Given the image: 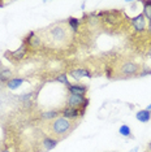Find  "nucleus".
<instances>
[{
  "instance_id": "nucleus-1",
  "label": "nucleus",
  "mask_w": 151,
  "mask_h": 152,
  "mask_svg": "<svg viewBox=\"0 0 151 152\" xmlns=\"http://www.w3.org/2000/svg\"><path fill=\"white\" fill-rule=\"evenodd\" d=\"M44 38H42V43L54 48H64L72 40V31L64 22H57L44 30Z\"/></svg>"
},
{
  "instance_id": "nucleus-2",
  "label": "nucleus",
  "mask_w": 151,
  "mask_h": 152,
  "mask_svg": "<svg viewBox=\"0 0 151 152\" xmlns=\"http://www.w3.org/2000/svg\"><path fill=\"white\" fill-rule=\"evenodd\" d=\"M74 127V122L72 120H68L63 116L56 117L55 120H52L48 125V130H50V137L55 138L57 140H61L64 137H67L68 134L73 130Z\"/></svg>"
},
{
  "instance_id": "nucleus-3",
  "label": "nucleus",
  "mask_w": 151,
  "mask_h": 152,
  "mask_svg": "<svg viewBox=\"0 0 151 152\" xmlns=\"http://www.w3.org/2000/svg\"><path fill=\"white\" fill-rule=\"evenodd\" d=\"M119 73L122 77H134V75H139L141 73V65L134 63L132 60H125L121 61L119 66Z\"/></svg>"
},
{
  "instance_id": "nucleus-4",
  "label": "nucleus",
  "mask_w": 151,
  "mask_h": 152,
  "mask_svg": "<svg viewBox=\"0 0 151 152\" xmlns=\"http://www.w3.org/2000/svg\"><path fill=\"white\" fill-rule=\"evenodd\" d=\"M85 112H86V109H84V108L78 109V108H73V107H65V108L60 110V115L68 120H76L78 117L84 116Z\"/></svg>"
},
{
  "instance_id": "nucleus-5",
  "label": "nucleus",
  "mask_w": 151,
  "mask_h": 152,
  "mask_svg": "<svg viewBox=\"0 0 151 152\" xmlns=\"http://www.w3.org/2000/svg\"><path fill=\"white\" fill-rule=\"evenodd\" d=\"M67 103H68V107H73V108L80 109L84 107V104H87L89 99H86V96L69 94V96H68V99H67Z\"/></svg>"
},
{
  "instance_id": "nucleus-6",
  "label": "nucleus",
  "mask_w": 151,
  "mask_h": 152,
  "mask_svg": "<svg viewBox=\"0 0 151 152\" xmlns=\"http://www.w3.org/2000/svg\"><path fill=\"white\" fill-rule=\"evenodd\" d=\"M23 43L27 46V48H38L40 44H42V38L39 37V34H38V33L30 31L25 37V39H23Z\"/></svg>"
},
{
  "instance_id": "nucleus-7",
  "label": "nucleus",
  "mask_w": 151,
  "mask_h": 152,
  "mask_svg": "<svg viewBox=\"0 0 151 152\" xmlns=\"http://www.w3.org/2000/svg\"><path fill=\"white\" fill-rule=\"evenodd\" d=\"M132 25H133V27H134V30L137 33H142L147 29V20L145 18V16L141 13V15L132 18Z\"/></svg>"
},
{
  "instance_id": "nucleus-8",
  "label": "nucleus",
  "mask_w": 151,
  "mask_h": 152,
  "mask_svg": "<svg viewBox=\"0 0 151 152\" xmlns=\"http://www.w3.org/2000/svg\"><path fill=\"white\" fill-rule=\"evenodd\" d=\"M27 52H29V48H27L26 44L22 42V44L17 48L16 51H12V52H11V57H12V60L20 61V60H23V58L26 57Z\"/></svg>"
},
{
  "instance_id": "nucleus-9",
  "label": "nucleus",
  "mask_w": 151,
  "mask_h": 152,
  "mask_svg": "<svg viewBox=\"0 0 151 152\" xmlns=\"http://www.w3.org/2000/svg\"><path fill=\"white\" fill-rule=\"evenodd\" d=\"M59 143V140L55 139L52 137H44V139L42 140L40 143V152H47V151H51L52 148H55Z\"/></svg>"
},
{
  "instance_id": "nucleus-10",
  "label": "nucleus",
  "mask_w": 151,
  "mask_h": 152,
  "mask_svg": "<svg viewBox=\"0 0 151 152\" xmlns=\"http://www.w3.org/2000/svg\"><path fill=\"white\" fill-rule=\"evenodd\" d=\"M69 75L72 78H74L76 81H80L82 78H91V73L87 70V69H84V68H77V69H73V70L69 72Z\"/></svg>"
},
{
  "instance_id": "nucleus-11",
  "label": "nucleus",
  "mask_w": 151,
  "mask_h": 152,
  "mask_svg": "<svg viewBox=\"0 0 151 152\" xmlns=\"http://www.w3.org/2000/svg\"><path fill=\"white\" fill-rule=\"evenodd\" d=\"M68 92H69V94H73V95L85 96L87 92V87L85 85H81V83H74V85H70L69 87H68Z\"/></svg>"
},
{
  "instance_id": "nucleus-12",
  "label": "nucleus",
  "mask_w": 151,
  "mask_h": 152,
  "mask_svg": "<svg viewBox=\"0 0 151 152\" xmlns=\"http://www.w3.org/2000/svg\"><path fill=\"white\" fill-rule=\"evenodd\" d=\"M12 78H13L12 70L8 66H5V65L0 61V81L7 83V82H8L9 79H12Z\"/></svg>"
},
{
  "instance_id": "nucleus-13",
  "label": "nucleus",
  "mask_w": 151,
  "mask_h": 152,
  "mask_svg": "<svg viewBox=\"0 0 151 152\" xmlns=\"http://www.w3.org/2000/svg\"><path fill=\"white\" fill-rule=\"evenodd\" d=\"M136 118L138 120L139 122L146 124L151 120V112H149V110H146V109H141L136 113Z\"/></svg>"
},
{
  "instance_id": "nucleus-14",
  "label": "nucleus",
  "mask_w": 151,
  "mask_h": 152,
  "mask_svg": "<svg viewBox=\"0 0 151 152\" xmlns=\"http://www.w3.org/2000/svg\"><path fill=\"white\" fill-rule=\"evenodd\" d=\"M23 78H20V77H13L12 79H9L8 82H7V87L9 90H17L23 83Z\"/></svg>"
},
{
  "instance_id": "nucleus-15",
  "label": "nucleus",
  "mask_w": 151,
  "mask_h": 152,
  "mask_svg": "<svg viewBox=\"0 0 151 152\" xmlns=\"http://www.w3.org/2000/svg\"><path fill=\"white\" fill-rule=\"evenodd\" d=\"M67 25L70 29V31L76 33V31H78V29H80V20L74 18V17H69L67 21Z\"/></svg>"
},
{
  "instance_id": "nucleus-16",
  "label": "nucleus",
  "mask_w": 151,
  "mask_h": 152,
  "mask_svg": "<svg viewBox=\"0 0 151 152\" xmlns=\"http://www.w3.org/2000/svg\"><path fill=\"white\" fill-rule=\"evenodd\" d=\"M59 115H60V112L59 110H56V109H52V110H47V112H43L42 115V118L43 120H55L56 117H59Z\"/></svg>"
},
{
  "instance_id": "nucleus-17",
  "label": "nucleus",
  "mask_w": 151,
  "mask_h": 152,
  "mask_svg": "<svg viewBox=\"0 0 151 152\" xmlns=\"http://www.w3.org/2000/svg\"><path fill=\"white\" fill-rule=\"evenodd\" d=\"M143 4V13L142 15L145 16L146 20L151 21V1H142Z\"/></svg>"
},
{
  "instance_id": "nucleus-18",
  "label": "nucleus",
  "mask_w": 151,
  "mask_h": 152,
  "mask_svg": "<svg viewBox=\"0 0 151 152\" xmlns=\"http://www.w3.org/2000/svg\"><path fill=\"white\" fill-rule=\"evenodd\" d=\"M119 134H121L122 137H132V130L128 125H121L119 129Z\"/></svg>"
},
{
  "instance_id": "nucleus-19",
  "label": "nucleus",
  "mask_w": 151,
  "mask_h": 152,
  "mask_svg": "<svg viewBox=\"0 0 151 152\" xmlns=\"http://www.w3.org/2000/svg\"><path fill=\"white\" fill-rule=\"evenodd\" d=\"M56 81L60 82V83H63V85H65L67 87H69V86H70L69 81H68V75L65 74V73H61L60 75H57V77H56Z\"/></svg>"
},
{
  "instance_id": "nucleus-20",
  "label": "nucleus",
  "mask_w": 151,
  "mask_h": 152,
  "mask_svg": "<svg viewBox=\"0 0 151 152\" xmlns=\"http://www.w3.org/2000/svg\"><path fill=\"white\" fill-rule=\"evenodd\" d=\"M32 92H29V94H26V95H22V96H20V99L22 100V102H25V103H27V100H29L30 98H32Z\"/></svg>"
},
{
  "instance_id": "nucleus-21",
  "label": "nucleus",
  "mask_w": 151,
  "mask_h": 152,
  "mask_svg": "<svg viewBox=\"0 0 151 152\" xmlns=\"http://www.w3.org/2000/svg\"><path fill=\"white\" fill-rule=\"evenodd\" d=\"M147 74H151V69H146V70H141L139 77H145Z\"/></svg>"
},
{
  "instance_id": "nucleus-22",
  "label": "nucleus",
  "mask_w": 151,
  "mask_h": 152,
  "mask_svg": "<svg viewBox=\"0 0 151 152\" xmlns=\"http://www.w3.org/2000/svg\"><path fill=\"white\" fill-rule=\"evenodd\" d=\"M147 31H149V34L151 35V21H149V26H147Z\"/></svg>"
},
{
  "instance_id": "nucleus-23",
  "label": "nucleus",
  "mask_w": 151,
  "mask_h": 152,
  "mask_svg": "<svg viewBox=\"0 0 151 152\" xmlns=\"http://www.w3.org/2000/svg\"><path fill=\"white\" fill-rule=\"evenodd\" d=\"M146 152H151V142H149V144H147V151Z\"/></svg>"
},
{
  "instance_id": "nucleus-24",
  "label": "nucleus",
  "mask_w": 151,
  "mask_h": 152,
  "mask_svg": "<svg viewBox=\"0 0 151 152\" xmlns=\"http://www.w3.org/2000/svg\"><path fill=\"white\" fill-rule=\"evenodd\" d=\"M0 152H11V150H9L8 147H5V148H3V150L0 151Z\"/></svg>"
},
{
  "instance_id": "nucleus-25",
  "label": "nucleus",
  "mask_w": 151,
  "mask_h": 152,
  "mask_svg": "<svg viewBox=\"0 0 151 152\" xmlns=\"http://www.w3.org/2000/svg\"><path fill=\"white\" fill-rule=\"evenodd\" d=\"M130 152H138V147H134V148H133V150L130 151Z\"/></svg>"
},
{
  "instance_id": "nucleus-26",
  "label": "nucleus",
  "mask_w": 151,
  "mask_h": 152,
  "mask_svg": "<svg viewBox=\"0 0 151 152\" xmlns=\"http://www.w3.org/2000/svg\"><path fill=\"white\" fill-rule=\"evenodd\" d=\"M146 110H149V112H151V104L146 107Z\"/></svg>"
}]
</instances>
